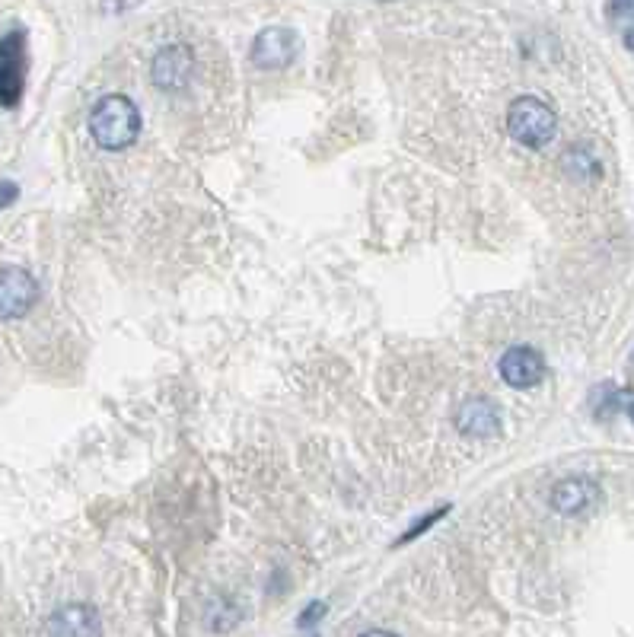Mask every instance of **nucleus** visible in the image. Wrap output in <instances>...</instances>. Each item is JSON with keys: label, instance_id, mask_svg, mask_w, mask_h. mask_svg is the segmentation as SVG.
<instances>
[{"label": "nucleus", "instance_id": "obj_2", "mask_svg": "<svg viewBox=\"0 0 634 637\" xmlns=\"http://www.w3.org/2000/svg\"><path fill=\"white\" fill-rule=\"evenodd\" d=\"M507 128H510V137L517 144H523L529 150H539L545 144H552V137L558 131V118H555L552 106L542 102L539 96H520L510 106Z\"/></svg>", "mask_w": 634, "mask_h": 637}, {"label": "nucleus", "instance_id": "obj_12", "mask_svg": "<svg viewBox=\"0 0 634 637\" xmlns=\"http://www.w3.org/2000/svg\"><path fill=\"white\" fill-rule=\"evenodd\" d=\"M450 513V507H440V510H431V513H424L421 516V520L415 523V526H408V532H405V536L396 542V545H405V542H411V539H418V536H424V529H431L437 520H443V516H447Z\"/></svg>", "mask_w": 634, "mask_h": 637}, {"label": "nucleus", "instance_id": "obj_13", "mask_svg": "<svg viewBox=\"0 0 634 637\" xmlns=\"http://www.w3.org/2000/svg\"><path fill=\"white\" fill-rule=\"evenodd\" d=\"M16 198H20V185H16V182H0V208H10Z\"/></svg>", "mask_w": 634, "mask_h": 637}, {"label": "nucleus", "instance_id": "obj_9", "mask_svg": "<svg viewBox=\"0 0 634 637\" xmlns=\"http://www.w3.org/2000/svg\"><path fill=\"white\" fill-rule=\"evenodd\" d=\"M99 612L93 606H61L45 622V637H99Z\"/></svg>", "mask_w": 634, "mask_h": 637}, {"label": "nucleus", "instance_id": "obj_10", "mask_svg": "<svg viewBox=\"0 0 634 637\" xmlns=\"http://www.w3.org/2000/svg\"><path fill=\"white\" fill-rule=\"evenodd\" d=\"M456 427L469 437H498L501 434V408L491 399H469L456 411Z\"/></svg>", "mask_w": 634, "mask_h": 637}, {"label": "nucleus", "instance_id": "obj_15", "mask_svg": "<svg viewBox=\"0 0 634 637\" xmlns=\"http://www.w3.org/2000/svg\"><path fill=\"white\" fill-rule=\"evenodd\" d=\"M622 39H625V45H628V48L634 51V23L622 29Z\"/></svg>", "mask_w": 634, "mask_h": 637}, {"label": "nucleus", "instance_id": "obj_14", "mask_svg": "<svg viewBox=\"0 0 634 637\" xmlns=\"http://www.w3.org/2000/svg\"><path fill=\"white\" fill-rule=\"evenodd\" d=\"M322 612H325V606H322V602H313V606L300 615V625H310V622H316V618H319Z\"/></svg>", "mask_w": 634, "mask_h": 637}, {"label": "nucleus", "instance_id": "obj_1", "mask_svg": "<svg viewBox=\"0 0 634 637\" xmlns=\"http://www.w3.org/2000/svg\"><path fill=\"white\" fill-rule=\"evenodd\" d=\"M90 134L102 150H125L141 134V109L122 93L102 96L90 112Z\"/></svg>", "mask_w": 634, "mask_h": 637}, {"label": "nucleus", "instance_id": "obj_3", "mask_svg": "<svg viewBox=\"0 0 634 637\" xmlns=\"http://www.w3.org/2000/svg\"><path fill=\"white\" fill-rule=\"evenodd\" d=\"M300 55V36L290 26H268L252 42L249 58L259 71H284Z\"/></svg>", "mask_w": 634, "mask_h": 637}, {"label": "nucleus", "instance_id": "obj_4", "mask_svg": "<svg viewBox=\"0 0 634 637\" xmlns=\"http://www.w3.org/2000/svg\"><path fill=\"white\" fill-rule=\"evenodd\" d=\"M26 39L23 32L16 29L10 36L0 39V106L13 109L16 102L23 99V86H26V51H23Z\"/></svg>", "mask_w": 634, "mask_h": 637}, {"label": "nucleus", "instance_id": "obj_6", "mask_svg": "<svg viewBox=\"0 0 634 637\" xmlns=\"http://www.w3.org/2000/svg\"><path fill=\"white\" fill-rule=\"evenodd\" d=\"M501 380L513 389H533L542 383L545 376V360L536 348H529V344H517V348H510L501 357Z\"/></svg>", "mask_w": 634, "mask_h": 637}, {"label": "nucleus", "instance_id": "obj_16", "mask_svg": "<svg viewBox=\"0 0 634 637\" xmlns=\"http://www.w3.org/2000/svg\"><path fill=\"white\" fill-rule=\"evenodd\" d=\"M361 637H399V634H392V631H367Z\"/></svg>", "mask_w": 634, "mask_h": 637}, {"label": "nucleus", "instance_id": "obj_7", "mask_svg": "<svg viewBox=\"0 0 634 637\" xmlns=\"http://www.w3.org/2000/svg\"><path fill=\"white\" fill-rule=\"evenodd\" d=\"M150 71H153V83H157L160 90L173 93V90H182V86L188 83V77H192L195 58L185 45H166L160 55L153 58Z\"/></svg>", "mask_w": 634, "mask_h": 637}, {"label": "nucleus", "instance_id": "obj_5", "mask_svg": "<svg viewBox=\"0 0 634 637\" xmlns=\"http://www.w3.org/2000/svg\"><path fill=\"white\" fill-rule=\"evenodd\" d=\"M39 300V284L26 268L0 271V319H23Z\"/></svg>", "mask_w": 634, "mask_h": 637}, {"label": "nucleus", "instance_id": "obj_11", "mask_svg": "<svg viewBox=\"0 0 634 637\" xmlns=\"http://www.w3.org/2000/svg\"><path fill=\"white\" fill-rule=\"evenodd\" d=\"M568 169H574V176H599V172H603L590 147H574L568 153Z\"/></svg>", "mask_w": 634, "mask_h": 637}, {"label": "nucleus", "instance_id": "obj_17", "mask_svg": "<svg viewBox=\"0 0 634 637\" xmlns=\"http://www.w3.org/2000/svg\"><path fill=\"white\" fill-rule=\"evenodd\" d=\"M631 421H634V405H631Z\"/></svg>", "mask_w": 634, "mask_h": 637}, {"label": "nucleus", "instance_id": "obj_8", "mask_svg": "<svg viewBox=\"0 0 634 637\" xmlns=\"http://www.w3.org/2000/svg\"><path fill=\"white\" fill-rule=\"evenodd\" d=\"M599 501H603V491L593 478H564L552 491V507L564 516H577L593 510Z\"/></svg>", "mask_w": 634, "mask_h": 637}]
</instances>
